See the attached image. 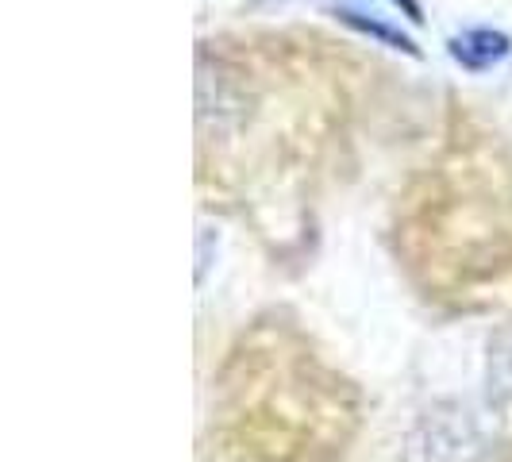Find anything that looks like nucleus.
<instances>
[{"mask_svg":"<svg viewBox=\"0 0 512 462\" xmlns=\"http://www.w3.org/2000/svg\"><path fill=\"white\" fill-rule=\"evenodd\" d=\"M493 374L512 389V328L493 339Z\"/></svg>","mask_w":512,"mask_h":462,"instance_id":"nucleus-4","label":"nucleus"},{"mask_svg":"<svg viewBox=\"0 0 512 462\" xmlns=\"http://www.w3.org/2000/svg\"><path fill=\"white\" fill-rule=\"evenodd\" d=\"M255 4H274V0H255Z\"/></svg>","mask_w":512,"mask_h":462,"instance_id":"nucleus-6","label":"nucleus"},{"mask_svg":"<svg viewBox=\"0 0 512 462\" xmlns=\"http://www.w3.org/2000/svg\"><path fill=\"white\" fill-rule=\"evenodd\" d=\"M478 451V432L470 412L459 405L432 409L409 439V462H466Z\"/></svg>","mask_w":512,"mask_h":462,"instance_id":"nucleus-1","label":"nucleus"},{"mask_svg":"<svg viewBox=\"0 0 512 462\" xmlns=\"http://www.w3.org/2000/svg\"><path fill=\"white\" fill-rule=\"evenodd\" d=\"M393 4H401V8L409 12L412 20H420V4H416V0H393Z\"/></svg>","mask_w":512,"mask_h":462,"instance_id":"nucleus-5","label":"nucleus"},{"mask_svg":"<svg viewBox=\"0 0 512 462\" xmlns=\"http://www.w3.org/2000/svg\"><path fill=\"white\" fill-rule=\"evenodd\" d=\"M247 89L243 81L231 74L224 62L201 58L197 66V116L212 131H231L247 120Z\"/></svg>","mask_w":512,"mask_h":462,"instance_id":"nucleus-2","label":"nucleus"},{"mask_svg":"<svg viewBox=\"0 0 512 462\" xmlns=\"http://www.w3.org/2000/svg\"><path fill=\"white\" fill-rule=\"evenodd\" d=\"M451 54L466 70H489L509 54V35H501L493 27H470L451 39Z\"/></svg>","mask_w":512,"mask_h":462,"instance_id":"nucleus-3","label":"nucleus"}]
</instances>
